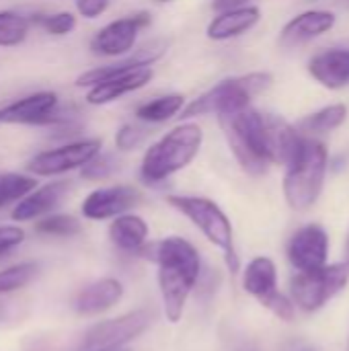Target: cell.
<instances>
[{"instance_id":"e575fe53","label":"cell","mask_w":349,"mask_h":351,"mask_svg":"<svg viewBox=\"0 0 349 351\" xmlns=\"http://www.w3.org/2000/svg\"><path fill=\"white\" fill-rule=\"evenodd\" d=\"M111 0H74L76 12L84 19H99L107 8Z\"/></svg>"},{"instance_id":"5b68a950","label":"cell","mask_w":349,"mask_h":351,"mask_svg":"<svg viewBox=\"0 0 349 351\" xmlns=\"http://www.w3.org/2000/svg\"><path fill=\"white\" fill-rule=\"evenodd\" d=\"M274 84V76L269 72H249L243 76L224 78L193 101L185 103L183 111L179 113L183 121H191L195 117L206 115H230L251 105V101L265 93Z\"/></svg>"},{"instance_id":"44dd1931","label":"cell","mask_w":349,"mask_h":351,"mask_svg":"<svg viewBox=\"0 0 349 351\" xmlns=\"http://www.w3.org/2000/svg\"><path fill=\"white\" fill-rule=\"evenodd\" d=\"M265 130H267V148H269L272 165L288 167L296 156L304 136L286 119L269 113H265Z\"/></svg>"},{"instance_id":"6da1fadb","label":"cell","mask_w":349,"mask_h":351,"mask_svg":"<svg viewBox=\"0 0 349 351\" xmlns=\"http://www.w3.org/2000/svg\"><path fill=\"white\" fill-rule=\"evenodd\" d=\"M140 257L156 265V282L163 300V313L169 323H179L191 292L202 274V257L193 243L183 237H167L148 243Z\"/></svg>"},{"instance_id":"83f0119b","label":"cell","mask_w":349,"mask_h":351,"mask_svg":"<svg viewBox=\"0 0 349 351\" xmlns=\"http://www.w3.org/2000/svg\"><path fill=\"white\" fill-rule=\"evenodd\" d=\"M33 187H37V179L33 175H25V173H4V175H0V210L16 204Z\"/></svg>"},{"instance_id":"277c9868","label":"cell","mask_w":349,"mask_h":351,"mask_svg":"<svg viewBox=\"0 0 349 351\" xmlns=\"http://www.w3.org/2000/svg\"><path fill=\"white\" fill-rule=\"evenodd\" d=\"M220 128L226 136L230 152L234 154L241 169L251 177H261L272 167L269 148H267V130L265 113L253 109L251 105L218 117Z\"/></svg>"},{"instance_id":"ba28073f","label":"cell","mask_w":349,"mask_h":351,"mask_svg":"<svg viewBox=\"0 0 349 351\" xmlns=\"http://www.w3.org/2000/svg\"><path fill=\"white\" fill-rule=\"evenodd\" d=\"M152 325V313L148 308H136L125 315L95 323L86 329L80 348L84 351L121 350L128 343L144 335Z\"/></svg>"},{"instance_id":"30bf717a","label":"cell","mask_w":349,"mask_h":351,"mask_svg":"<svg viewBox=\"0 0 349 351\" xmlns=\"http://www.w3.org/2000/svg\"><path fill=\"white\" fill-rule=\"evenodd\" d=\"M68 113L53 90H37L0 107V125H39L53 128Z\"/></svg>"},{"instance_id":"5bb4252c","label":"cell","mask_w":349,"mask_h":351,"mask_svg":"<svg viewBox=\"0 0 349 351\" xmlns=\"http://www.w3.org/2000/svg\"><path fill=\"white\" fill-rule=\"evenodd\" d=\"M286 253L298 271L321 269L329 259V234L319 224H306L292 234Z\"/></svg>"},{"instance_id":"8fae6325","label":"cell","mask_w":349,"mask_h":351,"mask_svg":"<svg viewBox=\"0 0 349 351\" xmlns=\"http://www.w3.org/2000/svg\"><path fill=\"white\" fill-rule=\"evenodd\" d=\"M152 25V14L146 10L128 14L101 27L91 39V51L101 58H123L134 51L140 31Z\"/></svg>"},{"instance_id":"d6a6232c","label":"cell","mask_w":349,"mask_h":351,"mask_svg":"<svg viewBox=\"0 0 349 351\" xmlns=\"http://www.w3.org/2000/svg\"><path fill=\"white\" fill-rule=\"evenodd\" d=\"M267 311H272L278 319H282V321H292L294 319V302H292V298H288L286 294H282L280 290L278 292H274L269 298H265L263 302H261Z\"/></svg>"},{"instance_id":"4dcf8cb0","label":"cell","mask_w":349,"mask_h":351,"mask_svg":"<svg viewBox=\"0 0 349 351\" xmlns=\"http://www.w3.org/2000/svg\"><path fill=\"white\" fill-rule=\"evenodd\" d=\"M117 160L111 152H99L95 154L82 169H80V177L84 181H103L109 179L115 171H117Z\"/></svg>"},{"instance_id":"60d3db41","label":"cell","mask_w":349,"mask_h":351,"mask_svg":"<svg viewBox=\"0 0 349 351\" xmlns=\"http://www.w3.org/2000/svg\"><path fill=\"white\" fill-rule=\"evenodd\" d=\"M158 2H171V0H158Z\"/></svg>"},{"instance_id":"7a4b0ae2","label":"cell","mask_w":349,"mask_h":351,"mask_svg":"<svg viewBox=\"0 0 349 351\" xmlns=\"http://www.w3.org/2000/svg\"><path fill=\"white\" fill-rule=\"evenodd\" d=\"M204 130L195 121H181L150 144L140 162V179L146 185H160L187 169L200 154Z\"/></svg>"},{"instance_id":"d6986e66","label":"cell","mask_w":349,"mask_h":351,"mask_svg":"<svg viewBox=\"0 0 349 351\" xmlns=\"http://www.w3.org/2000/svg\"><path fill=\"white\" fill-rule=\"evenodd\" d=\"M259 21H261V8L255 4L216 12V16L206 27V35L212 41H228L249 33Z\"/></svg>"},{"instance_id":"ac0fdd59","label":"cell","mask_w":349,"mask_h":351,"mask_svg":"<svg viewBox=\"0 0 349 351\" xmlns=\"http://www.w3.org/2000/svg\"><path fill=\"white\" fill-rule=\"evenodd\" d=\"M311 76L329 90H339L349 84V49H325L311 58Z\"/></svg>"},{"instance_id":"8d00e7d4","label":"cell","mask_w":349,"mask_h":351,"mask_svg":"<svg viewBox=\"0 0 349 351\" xmlns=\"http://www.w3.org/2000/svg\"><path fill=\"white\" fill-rule=\"evenodd\" d=\"M346 261L349 263V234H348V241H346Z\"/></svg>"},{"instance_id":"3957f363","label":"cell","mask_w":349,"mask_h":351,"mask_svg":"<svg viewBox=\"0 0 349 351\" xmlns=\"http://www.w3.org/2000/svg\"><path fill=\"white\" fill-rule=\"evenodd\" d=\"M327 167H329L327 146L315 136H304L296 156L286 167V175L282 183L286 204L294 212H306L319 202L327 177Z\"/></svg>"},{"instance_id":"74e56055","label":"cell","mask_w":349,"mask_h":351,"mask_svg":"<svg viewBox=\"0 0 349 351\" xmlns=\"http://www.w3.org/2000/svg\"><path fill=\"white\" fill-rule=\"evenodd\" d=\"M2 319H4V304L0 302V323H2Z\"/></svg>"},{"instance_id":"1f68e13d","label":"cell","mask_w":349,"mask_h":351,"mask_svg":"<svg viewBox=\"0 0 349 351\" xmlns=\"http://www.w3.org/2000/svg\"><path fill=\"white\" fill-rule=\"evenodd\" d=\"M146 140V130L138 123H123L117 134H115V148L121 152L136 150L144 144Z\"/></svg>"},{"instance_id":"4316f807","label":"cell","mask_w":349,"mask_h":351,"mask_svg":"<svg viewBox=\"0 0 349 351\" xmlns=\"http://www.w3.org/2000/svg\"><path fill=\"white\" fill-rule=\"evenodd\" d=\"M39 274V265L35 261H21L0 269V296L19 292L27 288Z\"/></svg>"},{"instance_id":"603a6c76","label":"cell","mask_w":349,"mask_h":351,"mask_svg":"<svg viewBox=\"0 0 349 351\" xmlns=\"http://www.w3.org/2000/svg\"><path fill=\"white\" fill-rule=\"evenodd\" d=\"M243 290L259 302H263L274 292H278L276 263L265 255L251 259L243 271Z\"/></svg>"},{"instance_id":"2e32d148","label":"cell","mask_w":349,"mask_h":351,"mask_svg":"<svg viewBox=\"0 0 349 351\" xmlns=\"http://www.w3.org/2000/svg\"><path fill=\"white\" fill-rule=\"evenodd\" d=\"M70 191L68 181H49L45 185L33 187L25 197H21L12 208L14 222H33L47 214H53L56 208L64 202Z\"/></svg>"},{"instance_id":"484cf974","label":"cell","mask_w":349,"mask_h":351,"mask_svg":"<svg viewBox=\"0 0 349 351\" xmlns=\"http://www.w3.org/2000/svg\"><path fill=\"white\" fill-rule=\"evenodd\" d=\"M33 27L31 14L19 10H0V47H19Z\"/></svg>"},{"instance_id":"ab89813d","label":"cell","mask_w":349,"mask_h":351,"mask_svg":"<svg viewBox=\"0 0 349 351\" xmlns=\"http://www.w3.org/2000/svg\"><path fill=\"white\" fill-rule=\"evenodd\" d=\"M302 351H315V350H311V348H304V350Z\"/></svg>"},{"instance_id":"e0dca14e","label":"cell","mask_w":349,"mask_h":351,"mask_svg":"<svg viewBox=\"0 0 349 351\" xmlns=\"http://www.w3.org/2000/svg\"><path fill=\"white\" fill-rule=\"evenodd\" d=\"M125 288L117 278H99L86 284L74 298V311L80 317H97L115 308L123 300Z\"/></svg>"},{"instance_id":"8992f818","label":"cell","mask_w":349,"mask_h":351,"mask_svg":"<svg viewBox=\"0 0 349 351\" xmlns=\"http://www.w3.org/2000/svg\"><path fill=\"white\" fill-rule=\"evenodd\" d=\"M169 206L185 216L216 249L224 253L228 269H239V257L234 251V228L226 212L210 197L202 195H169Z\"/></svg>"},{"instance_id":"f1b7e54d","label":"cell","mask_w":349,"mask_h":351,"mask_svg":"<svg viewBox=\"0 0 349 351\" xmlns=\"http://www.w3.org/2000/svg\"><path fill=\"white\" fill-rule=\"evenodd\" d=\"M80 230H82V224L72 214H47L35 220V232L43 237L70 239V237H76Z\"/></svg>"},{"instance_id":"cb8c5ba5","label":"cell","mask_w":349,"mask_h":351,"mask_svg":"<svg viewBox=\"0 0 349 351\" xmlns=\"http://www.w3.org/2000/svg\"><path fill=\"white\" fill-rule=\"evenodd\" d=\"M349 109L346 103H335V105H327L311 115H306L304 119L298 121L296 130L302 136H319V134H329L337 128H341L348 121Z\"/></svg>"},{"instance_id":"f546056e","label":"cell","mask_w":349,"mask_h":351,"mask_svg":"<svg viewBox=\"0 0 349 351\" xmlns=\"http://www.w3.org/2000/svg\"><path fill=\"white\" fill-rule=\"evenodd\" d=\"M33 27H39L41 31H45L47 35L53 37H64L70 35L76 29V14L70 10H58V12H49V14H31Z\"/></svg>"},{"instance_id":"d590c367","label":"cell","mask_w":349,"mask_h":351,"mask_svg":"<svg viewBox=\"0 0 349 351\" xmlns=\"http://www.w3.org/2000/svg\"><path fill=\"white\" fill-rule=\"evenodd\" d=\"M253 0H212V10L214 12H224V10H234L241 6L251 4Z\"/></svg>"},{"instance_id":"d4e9b609","label":"cell","mask_w":349,"mask_h":351,"mask_svg":"<svg viewBox=\"0 0 349 351\" xmlns=\"http://www.w3.org/2000/svg\"><path fill=\"white\" fill-rule=\"evenodd\" d=\"M185 97L179 93H169L163 97H156L152 101L140 103L136 107V117L142 123H165L173 117H177L185 107Z\"/></svg>"},{"instance_id":"52a82bcc","label":"cell","mask_w":349,"mask_h":351,"mask_svg":"<svg viewBox=\"0 0 349 351\" xmlns=\"http://www.w3.org/2000/svg\"><path fill=\"white\" fill-rule=\"evenodd\" d=\"M348 284V261L323 265L321 269H315V271H300L290 282L292 302L304 313H317L331 298H335Z\"/></svg>"},{"instance_id":"836d02e7","label":"cell","mask_w":349,"mask_h":351,"mask_svg":"<svg viewBox=\"0 0 349 351\" xmlns=\"http://www.w3.org/2000/svg\"><path fill=\"white\" fill-rule=\"evenodd\" d=\"M23 243H25V230L21 226H16V224H2L0 226V257L19 249Z\"/></svg>"},{"instance_id":"9a60e30c","label":"cell","mask_w":349,"mask_h":351,"mask_svg":"<svg viewBox=\"0 0 349 351\" xmlns=\"http://www.w3.org/2000/svg\"><path fill=\"white\" fill-rule=\"evenodd\" d=\"M337 23L335 12L325 10V8H313V10H304L300 14H296L294 19H290L278 37L280 47L292 49L298 45H304L325 33H329Z\"/></svg>"},{"instance_id":"7402d4cb","label":"cell","mask_w":349,"mask_h":351,"mask_svg":"<svg viewBox=\"0 0 349 351\" xmlns=\"http://www.w3.org/2000/svg\"><path fill=\"white\" fill-rule=\"evenodd\" d=\"M107 234H109L111 245L117 251L130 253V255H140V251L148 245L150 226L142 216L128 212V214H121L111 220Z\"/></svg>"},{"instance_id":"9c48e42d","label":"cell","mask_w":349,"mask_h":351,"mask_svg":"<svg viewBox=\"0 0 349 351\" xmlns=\"http://www.w3.org/2000/svg\"><path fill=\"white\" fill-rule=\"evenodd\" d=\"M101 150L103 142L99 138L72 140L35 154L27 162V173L33 177H60L72 171H80Z\"/></svg>"},{"instance_id":"f35d334b","label":"cell","mask_w":349,"mask_h":351,"mask_svg":"<svg viewBox=\"0 0 349 351\" xmlns=\"http://www.w3.org/2000/svg\"><path fill=\"white\" fill-rule=\"evenodd\" d=\"M105 351H130L128 348H121V350H105Z\"/></svg>"},{"instance_id":"4fadbf2b","label":"cell","mask_w":349,"mask_h":351,"mask_svg":"<svg viewBox=\"0 0 349 351\" xmlns=\"http://www.w3.org/2000/svg\"><path fill=\"white\" fill-rule=\"evenodd\" d=\"M167 47H169V43L165 39L148 41L142 47L130 51L123 58H119L117 62H111L107 66H99V68L82 72L76 78L74 84L78 88H91V86L103 82V80H109V78H115V76H121V74H128V72H134V70H140V68H150L152 64H156L167 53Z\"/></svg>"},{"instance_id":"7c38bea8","label":"cell","mask_w":349,"mask_h":351,"mask_svg":"<svg viewBox=\"0 0 349 351\" xmlns=\"http://www.w3.org/2000/svg\"><path fill=\"white\" fill-rule=\"evenodd\" d=\"M142 202V193L134 185H107L91 191L82 204L80 212L86 220L103 222L113 220L121 214L132 212Z\"/></svg>"},{"instance_id":"ffe728a7","label":"cell","mask_w":349,"mask_h":351,"mask_svg":"<svg viewBox=\"0 0 349 351\" xmlns=\"http://www.w3.org/2000/svg\"><path fill=\"white\" fill-rule=\"evenodd\" d=\"M152 78H154V70L150 66V68H140V70L103 80V82L88 88L86 103L88 105H109V103H113L125 95H132V93L144 88Z\"/></svg>"}]
</instances>
